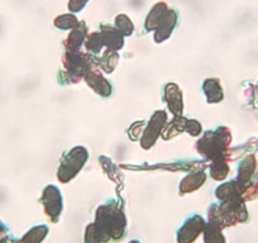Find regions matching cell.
<instances>
[{
    "label": "cell",
    "mask_w": 258,
    "mask_h": 243,
    "mask_svg": "<svg viewBox=\"0 0 258 243\" xmlns=\"http://www.w3.org/2000/svg\"><path fill=\"white\" fill-rule=\"evenodd\" d=\"M204 242L205 243H227L222 233V228L213 223H208L204 228Z\"/></svg>",
    "instance_id": "obj_7"
},
{
    "label": "cell",
    "mask_w": 258,
    "mask_h": 243,
    "mask_svg": "<svg viewBox=\"0 0 258 243\" xmlns=\"http://www.w3.org/2000/svg\"><path fill=\"white\" fill-rule=\"evenodd\" d=\"M85 243H101L100 240H99L98 235H96L95 229H94L93 223H91V224H89L88 227H86V230H85Z\"/></svg>",
    "instance_id": "obj_11"
},
{
    "label": "cell",
    "mask_w": 258,
    "mask_h": 243,
    "mask_svg": "<svg viewBox=\"0 0 258 243\" xmlns=\"http://www.w3.org/2000/svg\"><path fill=\"white\" fill-rule=\"evenodd\" d=\"M176 21H177V13L173 11L168 9L167 13L165 14V17L162 18V21L160 22V24L157 26V33H156V39L160 42V39L166 38L171 34L173 27L176 26Z\"/></svg>",
    "instance_id": "obj_4"
},
{
    "label": "cell",
    "mask_w": 258,
    "mask_h": 243,
    "mask_svg": "<svg viewBox=\"0 0 258 243\" xmlns=\"http://www.w3.org/2000/svg\"><path fill=\"white\" fill-rule=\"evenodd\" d=\"M205 180V176L203 173H198V175L188 176L187 178L182 181V185H181V192L182 194L188 192H192V190L198 189L199 187H202L203 183Z\"/></svg>",
    "instance_id": "obj_8"
},
{
    "label": "cell",
    "mask_w": 258,
    "mask_h": 243,
    "mask_svg": "<svg viewBox=\"0 0 258 243\" xmlns=\"http://www.w3.org/2000/svg\"><path fill=\"white\" fill-rule=\"evenodd\" d=\"M0 243H16V240H14V238L8 233V234L0 237Z\"/></svg>",
    "instance_id": "obj_13"
},
{
    "label": "cell",
    "mask_w": 258,
    "mask_h": 243,
    "mask_svg": "<svg viewBox=\"0 0 258 243\" xmlns=\"http://www.w3.org/2000/svg\"><path fill=\"white\" fill-rule=\"evenodd\" d=\"M115 23H116V28H118V31L120 32V33L126 34V36L132 33L133 24L132 22H131V19H129L126 16L120 14V16L116 17Z\"/></svg>",
    "instance_id": "obj_10"
},
{
    "label": "cell",
    "mask_w": 258,
    "mask_h": 243,
    "mask_svg": "<svg viewBox=\"0 0 258 243\" xmlns=\"http://www.w3.org/2000/svg\"><path fill=\"white\" fill-rule=\"evenodd\" d=\"M205 222L200 215L194 214L188 219L185 220L182 227L177 230V242L178 243H194L200 235V233L204 232Z\"/></svg>",
    "instance_id": "obj_2"
},
{
    "label": "cell",
    "mask_w": 258,
    "mask_h": 243,
    "mask_svg": "<svg viewBox=\"0 0 258 243\" xmlns=\"http://www.w3.org/2000/svg\"><path fill=\"white\" fill-rule=\"evenodd\" d=\"M88 2L89 0H70L69 2V8H70L71 12H80L88 4Z\"/></svg>",
    "instance_id": "obj_12"
},
{
    "label": "cell",
    "mask_w": 258,
    "mask_h": 243,
    "mask_svg": "<svg viewBox=\"0 0 258 243\" xmlns=\"http://www.w3.org/2000/svg\"><path fill=\"white\" fill-rule=\"evenodd\" d=\"M8 233H9L8 227H7V225L4 224V223L2 222V220H0V237H2V235L8 234Z\"/></svg>",
    "instance_id": "obj_14"
},
{
    "label": "cell",
    "mask_w": 258,
    "mask_h": 243,
    "mask_svg": "<svg viewBox=\"0 0 258 243\" xmlns=\"http://www.w3.org/2000/svg\"><path fill=\"white\" fill-rule=\"evenodd\" d=\"M129 243H141V242H140V240H137V239H133V240H131Z\"/></svg>",
    "instance_id": "obj_15"
},
{
    "label": "cell",
    "mask_w": 258,
    "mask_h": 243,
    "mask_svg": "<svg viewBox=\"0 0 258 243\" xmlns=\"http://www.w3.org/2000/svg\"><path fill=\"white\" fill-rule=\"evenodd\" d=\"M47 233H48V227L47 225H36V227L31 228L23 237L16 243H42V240L46 238Z\"/></svg>",
    "instance_id": "obj_5"
},
{
    "label": "cell",
    "mask_w": 258,
    "mask_h": 243,
    "mask_svg": "<svg viewBox=\"0 0 258 243\" xmlns=\"http://www.w3.org/2000/svg\"><path fill=\"white\" fill-rule=\"evenodd\" d=\"M167 6L165 3H158L156 4L152 8V11L150 12L147 17V21H146V28L147 29H155L157 28V26L160 24V22L162 21V18L165 17V14L167 13Z\"/></svg>",
    "instance_id": "obj_6"
},
{
    "label": "cell",
    "mask_w": 258,
    "mask_h": 243,
    "mask_svg": "<svg viewBox=\"0 0 258 243\" xmlns=\"http://www.w3.org/2000/svg\"><path fill=\"white\" fill-rule=\"evenodd\" d=\"M93 225L101 243L123 239L126 232L125 215L115 202L106 203L98 208Z\"/></svg>",
    "instance_id": "obj_1"
},
{
    "label": "cell",
    "mask_w": 258,
    "mask_h": 243,
    "mask_svg": "<svg viewBox=\"0 0 258 243\" xmlns=\"http://www.w3.org/2000/svg\"><path fill=\"white\" fill-rule=\"evenodd\" d=\"M41 203L43 204L47 217L52 222H57L62 212V197L59 190L52 185L47 187L41 198Z\"/></svg>",
    "instance_id": "obj_3"
},
{
    "label": "cell",
    "mask_w": 258,
    "mask_h": 243,
    "mask_svg": "<svg viewBox=\"0 0 258 243\" xmlns=\"http://www.w3.org/2000/svg\"><path fill=\"white\" fill-rule=\"evenodd\" d=\"M54 26L61 29H71L78 26V21L73 14H62L54 19Z\"/></svg>",
    "instance_id": "obj_9"
}]
</instances>
